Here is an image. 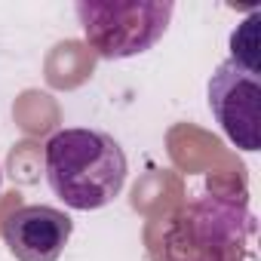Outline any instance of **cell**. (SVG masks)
<instances>
[{"mask_svg": "<svg viewBox=\"0 0 261 261\" xmlns=\"http://www.w3.org/2000/svg\"><path fill=\"white\" fill-rule=\"evenodd\" d=\"M53 194L77 209L92 212L114 203L126 185L129 163L120 142L101 129H59L43 151Z\"/></svg>", "mask_w": 261, "mask_h": 261, "instance_id": "6da1fadb", "label": "cell"}, {"mask_svg": "<svg viewBox=\"0 0 261 261\" xmlns=\"http://www.w3.org/2000/svg\"><path fill=\"white\" fill-rule=\"evenodd\" d=\"M169 0H80L77 19L86 43L101 59H133L148 53L169 28Z\"/></svg>", "mask_w": 261, "mask_h": 261, "instance_id": "7a4b0ae2", "label": "cell"}, {"mask_svg": "<svg viewBox=\"0 0 261 261\" xmlns=\"http://www.w3.org/2000/svg\"><path fill=\"white\" fill-rule=\"evenodd\" d=\"M209 111L221 133L243 151L261 148V74L233 59L221 62L209 80Z\"/></svg>", "mask_w": 261, "mask_h": 261, "instance_id": "3957f363", "label": "cell"}, {"mask_svg": "<svg viewBox=\"0 0 261 261\" xmlns=\"http://www.w3.org/2000/svg\"><path fill=\"white\" fill-rule=\"evenodd\" d=\"M71 218L53 206H22L4 221V243L16 261H59L71 240Z\"/></svg>", "mask_w": 261, "mask_h": 261, "instance_id": "277c9868", "label": "cell"}, {"mask_svg": "<svg viewBox=\"0 0 261 261\" xmlns=\"http://www.w3.org/2000/svg\"><path fill=\"white\" fill-rule=\"evenodd\" d=\"M258 22H261V13L255 10L230 34V59L246 65V68H258Z\"/></svg>", "mask_w": 261, "mask_h": 261, "instance_id": "5b68a950", "label": "cell"}, {"mask_svg": "<svg viewBox=\"0 0 261 261\" xmlns=\"http://www.w3.org/2000/svg\"><path fill=\"white\" fill-rule=\"evenodd\" d=\"M0 185H4V172H0Z\"/></svg>", "mask_w": 261, "mask_h": 261, "instance_id": "8992f818", "label": "cell"}]
</instances>
